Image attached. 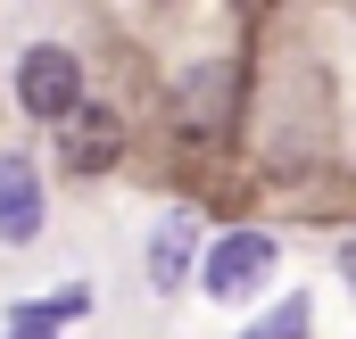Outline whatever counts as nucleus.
<instances>
[{
    "label": "nucleus",
    "mask_w": 356,
    "mask_h": 339,
    "mask_svg": "<svg viewBox=\"0 0 356 339\" xmlns=\"http://www.w3.org/2000/svg\"><path fill=\"white\" fill-rule=\"evenodd\" d=\"M17 108L42 116V124H67V116L83 108V58H75L67 42H33V50L17 58Z\"/></svg>",
    "instance_id": "1"
},
{
    "label": "nucleus",
    "mask_w": 356,
    "mask_h": 339,
    "mask_svg": "<svg viewBox=\"0 0 356 339\" xmlns=\"http://www.w3.org/2000/svg\"><path fill=\"white\" fill-rule=\"evenodd\" d=\"M273 256L282 249H273L266 232H224V240L207 249V265H199V281H207L216 298H249V290L273 273Z\"/></svg>",
    "instance_id": "2"
},
{
    "label": "nucleus",
    "mask_w": 356,
    "mask_h": 339,
    "mask_svg": "<svg viewBox=\"0 0 356 339\" xmlns=\"http://www.w3.org/2000/svg\"><path fill=\"white\" fill-rule=\"evenodd\" d=\"M116 149H124V116L116 108H75L67 124H58V166L67 174H99V166H116Z\"/></svg>",
    "instance_id": "3"
},
{
    "label": "nucleus",
    "mask_w": 356,
    "mask_h": 339,
    "mask_svg": "<svg viewBox=\"0 0 356 339\" xmlns=\"http://www.w3.org/2000/svg\"><path fill=\"white\" fill-rule=\"evenodd\" d=\"M33 232H42V166L8 149V158H0V240L25 249Z\"/></svg>",
    "instance_id": "4"
},
{
    "label": "nucleus",
    "mask_w": 356,
    "mask_h": 339,
    "mask_svg": "<svg viewBox=\"0 0 356 339\" xmlns=\"http://www.w3.org/2000/svg\"><path fill=\"white\" fill-rule=\"evenodd\" d=\"M232 91H241V67H224V58H216V67H199V75H182V124H199V133H216V124H224V116H232Z\"/></svg>",
    "instance_id": "5"
},
{
    "label": "nucleus",
    "mask_w": 356,
    "mask_h": 339,
    "mask_svg": "<svg viewBox=\"0 0 356 339\" xmlns=\"http://www.w3.org/2000/svg\"><path fill=\"white\" fill-rule=\"evenodd\" d=\"M191 249H199V215L175 207V215L158 224V240H149V281H158V290H182V281H191Z\"/></svg>",
    "instance_id": "6"
},
{
    "label": "nucleus",
    "mask_w": 356,
    "mask_h": 339,
    "mask_svg": "<svg viewBox=\"0 0 356 339\" xmlns=\"http://www.w3.org/2000/svg\"><path fill=\"white\" fill-rule=\"evenodd\" d=\"M241 339H307V298H282V306H266V315H257Z\"/></svg>",
    "instance_id": "7"
},
{
    "label": "nucleus",
    "mask_w": 356,
    "mask_h": 339,
    "mask_svg": "<svg viewBox=\"0 0 356 339\" xmlns=\"http://www.w3.org/2000/svg\"><path fill=\"white\" fill-rule=\"evenodd\" d=\"M340 273H348V290H356V240H348V249H340Z\"/></svg>",
    "instance_id": "8"
},
{
    "label": "nucleus",
    "mask_w": 356,
    "mask_h": 339,
    "mask_svg": "<svg viewBox=\"0 0 356 339\" xmlns=\"http://www.w3.org/2000/svg\"><path fill=\"white\" fill-rule=\"evenodd\" d=\"M8 339H58V331H8Z\"/></svg>",
    "instance_id": "9"
}]
</instances>
